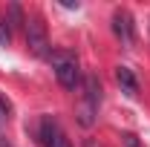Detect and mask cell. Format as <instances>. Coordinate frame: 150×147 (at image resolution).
Here are the masks:
<instances>
[{
	"label": "cell",
	"mask_w": 150,
	"mask_h": 147,
	"mask_svg": "<svg viewBox=\"0 0 150 147\" xmlns=\"http://www.w3.org/2000/svg\"><path fill=\"white\" fill-rule=\"evenodd\" d=\"M49 58L55 64V78L61 81V87H67V90L81 87V69H78L75 55H69V52H52Z\"/></svg>",
	"instance_id": "cell-1"
},
{
	"label": "cell",
	"mask_w": 150,
	"mask_h": 147,
	"mask_svg": "<svg viewBox=\"0 0 150 147\" xmlns=\"http://www.w3.org/2000/svg\"><path fill=\"white\" fill-rule=\"evenodd\" d=\"M26 46H29V52L38 58H49V37H46V26H43V20L40 18H29L26 20Z\"/></svg>",
	"instance_id": "cell-2"
},
{
	"label": "cell",
	"mask_w": 150,
	"mask_h": 147,
	"mask_svg": "<svg viewBox=\"0 0 150 147\" xmlns=\"http://www.w3.org/2000/svg\"><path fill=\"white\" fill-rule=\"evenodd\" d=\"M112 32L115 37H121L124 43H133L136 40V20L127 9H115L112 12Z\"/></svg>",
	"instance_id": "cell-3"
},
{
	"label": "cell",
	"mask_w": 150,
	"mask_h": 147,
	"mask_svg": "<svg viewBox=\"0 0 150 147\" xmlns=\"http://www.w3.org/2000/svg\"><path fill=\"white\" fill-rule=\"evenodd\" d=\"M40 139H43V147H69L64 130L58 127V121H52V118H43V124H40Z\"/></svg>",
	"instance_id": "cell-4"
},
{
	"label": "cell",
	"mask_w": 150,
	"mask_h": 147,
	"mask_svg": "<svg viewBox=\"0 0 150 147\" xmlns=\"http://www.w3.org/2000/svg\"><path fill=\"white\" fill-rule=\"evenodd\" d=\"M81 87H84V104L93 107V110H98V101H101V84H98V78L95 75H87L81 81Z\"/></svg>",
	"instance_id": "cell-5"
},
{
	"label": "cell",
	"mask_w": 150,
	"mask_h": 147,
	"mask_svg": "<svg viewBox=\"0 0 150 147\" xmlns=\"http://www.w3.org/2000/svg\"><path fill=\"white\" fill-rule=\"evenodd\" d=\"M115 81H118V87L127 92V95H136L139 84H136V75H133L130 66H115Z\"/></svg>",
	"instance_id": "cell-6"
},
{
	"label": "cell",
	"mask_w": 150,
	"mask_h": 147,
	"mask_svg": "<svg viewBox=\"0 0 150 147\" xmlns=\"http://www.w3.org/2000/svg\"><path fill=\"white\" fill-rule=\"evenodd\" d=\"M9 18H12V29L26 26V20H23V15H20V6H18V3H12V6H9Z\"/></svg>",
	"instance_id": "cell-7"
},
{
	"label": "cell",
	"mask_w": 150,
	"mask_h": 147,
	"mask_svg": "<svg viewBox=\"0 0 150 147\" xmlns=\"http://www.w3.org/2000/svg\"><path fill=\"white\" fill-rule=\"evenodd\" d=\"M9 118H12V104L0 95V124H3V121H9Z\"/></svg>",
	"instance_id": "cell-8"
},
{
	"label": "cell",
	"mask_w": 150,
	"mask_h": 147,
	"mask_svg": "<svg viewBox=\"0 0 150 147\" xmlns=\"http://www.w3.org/2000/svg\"><path fill=\"white\" fill-rule=\"evenodd\" d=\"M0 43H6V46L12 43V29H9L3 20H0Z\"/></svg>",
	"instance_id": "cell-9"
},
{
	"label": "cell",
	"mask_w": 150,
	"mask_h": 147,
	"mask_svg": "<svg viewBox=\"0 0 150 147\" xmlns=\"http://www.w3.org/2000/svg\"><path fill=\"white\" fill-rule=\"evenodd\" d=\"M121 144H124V147H142V144H139V139L130 136V133H127V136H121Z\"/></svg>",
	"instance_id": "cell-10"
},
{
	"label": "cell",
	"mask_w": 150,
	"mask_h": 147,
	"mask_svg": "<svg viewBox=\"0 0 150 147\" xmlns=\"http://www.w3.org/2000/svg\"><path fill=\"white\" fill-rule=\"evenodd\" d=\"M84 147H104V144H98V141H93V139H90V141H84Z\"/></svg>",
	"instance_id": "cell-11"
},
{
	"label": "cell",
	"mask_w": 150,
	"mask_h": 147,
	"mask_svg": "<svg viewBox=\"0 0 150 147\" xmlns=\"http://www.w3.org/2000/svg\"><path fill=\"white\" fill-rule=\"evenodd\" d=\"M0 147H12V144H9V141H6V139H3V136H0Z\"/></svg>",
	"instance_id": "cell-12"
}]
</instances>
